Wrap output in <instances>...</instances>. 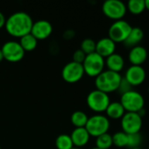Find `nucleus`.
<instances>
[{"mask_svg":"<svg viewBox=\"0 0 149 149\" xmlns=\"http://www.w3.org/2000/svg\"><path fill=\"white\" fill-rule=\"evenodd\" d=\"M72 149H82V148H73Z\"/></svg>","mask_w":149,"mask_h":149,"instance_id":"34","label":"nucleus"},{"mask_svg":"<svg viewBox=\"0 0 149 149\" xmlns=\"http://www.w3.org/2000/svg\"><path fill=\"white\" fill-rule=\"evenodd\" d=\"M131 90H133V86L128 83V81L125 78L122 77V79L120 81V84H119L117 91H119V93L122 95V94H124V93H126Z\"/></svg>","mask_w":149,"mask_h":149,"instance_id":"28","label":"nucleus"},{"mask_svg":"<svg viewBox=\"0 0 149 149\" xmlns=\"http://www.w3.org/2000/svg\"><path fill=\"white\" fill-rule=\"evenodd\" d=\"M91 149H99V148H96V147H95V148H91Z\"/></svg>","mask_w":149,"mask_h":149,"instance_id":"36","label":"nucleus"},{"mask_svg":"<svg viewBox=\"0 0 149 149\" xmlns=\"http://www.w3.org/2000/svg\"><path fill=\"white\" fill-rule=\"evenodd\" d=\"M105 66L107 70L119 73L125 66V59L119 53H113L111 56L105 58Z\"/></svg>","mask_w":149,"mask_h":149,"instance_id":"17","label":"nucleus"},{"mask_svg":"<svg viewBox=\"0 0 149 149\" xmlns=\"http://www.w3.org/2000/svg\"><path fill=\"white\" fill-rule=\"evenodd\" d=\"M89 117L83 111H76L71 114L70 121L76 128L85 127Z\"/></svg>","mask_w":149,"mask_h":149,"instance_id":"21","label":"nucleus"},{"mask_svg":"<svg viewBox=\"0 0 149 149\" xmlns=\"http://www.w3.org/2000/svg\"><path fill=\"white\" fill-rule=\"evenodd\" d=\"M116 44L109 38H103L96 42V52L98 55L106 58L115 53Z\"/></svg>","mask_w":149,"mask_h":149,"instance_id":"15","label":"nucleus"},{"mask_svg":"<svg viewBox=\"0 0 149 149\" xmlns=\"http://www.w3.org/2000/svg\"><path fill=\"white\" fill-rule=\"evenodd\" d=\"M32 24L33 21L28 13L18 11L6 19L4 28L11 37L20 38L31 32Z\"/></svg>","mask_w":149,"mask_h":149,"instance_id":"1","label":"nucleus"},{"mask_svg":"<svg viewBox=\"0 0 149 149\" xmlns=\"http://www.w3.org/2000/svg\"><path fill=\"white\" fill-rule=\"evenodd\" d=\"M112 136V144L117 148H124L127 146L128 134L124 133L123 131L116 132Z\"/></svg>","mask_w":149,"mask_h":149,"instance_id":"25","label":"nucleus"},{"mask_svg":"<svg viewBox=\"0 0 149 149\" xmlns=\"http://www.w3.org/2000/svg\"><path fill=\"white\" fill-rule=\"evenodd\" d=\"M102 11L105 17L118 21L121 20L126 14V4L120 0H106L102 5Z\"/></svg>","mask_w":149,"mask_h":149,"instance_id":"7","label":"nucleus"},{"mask_svg":"<svg viewBox=\"0 0 149 149\" xmlns=\"http://www.w3.org/2000/svg\"><path fill=\"white\" fill-rule=\"evenodd\" d=\"M84 71V74L91 78L97 77L101 72L105 71V61L103 57L97 52L86 55L83 63L82 64Z\"/></svg>","mask_w":149,"mask_h":149,"instance_id":"5","label":"nucleus"},{"mask_svg":"<svg viewBox=\"0 0 149 149\" xmlns=\"http://www.w3.org/2000/svg\"><path fill=\"white\" fill-rule=\"evenodd\" d=\"M121 79L122 76L120 73L105 70L95 78L96 89L107 94L116 92L119 88Z\"/></svg>","mask_w":149,"mask_h":149,"instance_id":"2","label":"nucleus"},{"mask_svg":"<svg viewBox=\"0 0 149 149\" xmlns=\"http://www.w3.org/2000/svg\"><path fill=\"white\" fill-rule=\"evenodd\" d=\"M127 10L133 15H141L145 10V0H130L126 4Z\"/></svg>","mask_w":149,"mask_h":149,"instance_id":"22","label":"nucleus"},{"mask_svg":"<svg viewBox=\"0 0 149 149\" xmlns=\"http://www.w3.org/2000/svg\"><path fill=\"white\" fill-rule=\"evenodd\" d=\"M112 146V136L108 133L96 138V148H97L110 149Z\"/></svg>","mask_w":149,"mask_h":149,"instance_id":"24","label":"nucleus"},{"mask_svg":"<svg viewBox=\"0 0 149 149\" xmlns=\"http://www.w3.org/2000/svg\"><path fill=\"white\" fill-rule=\"evenodd\" d=\"M86 102L90 110L97 113H101L105 112L111 100L109 94L95 89L88 94Z\"/></svg>","mask_w":149,"mask_h":149,"instance_id":"6","label":"nucleus"},{"mask_svg":"<svg viewBox=\"0 0 149 149\" xmlns=\"http://www.w3.org/2000/svg\"><path fill=\"white\" fill-rule=\"evenodd\" d=\"M70 138L72 140L74 148H81L88 144L90 141V134L85 129V127L75 128L70 134Z\"/></svg>","mask_w":149,"mask_h":149,"instance_id":"16","label":"nucleus"},{"mask_svg":"<svg viewBox=\"0 0 149 149\" xmlns=\"http://www.w3.org/2000/svg\"><path fill=\"white\" fill-rule=\"evenodd\" d=\"M111 127L110 120L101 113H97L88 119L85 129L91 137H98L104 134L108 133Z\"/></svg>","mask_w":149,"mask_h":149,"instance_id":"3","label":"nucleus"},{"mask_svg":"<svg viewBox=\"0 0 149 149\" xmlns=\"http://www.w3.org/2000/svg\"><path fill=\"white\" fill-rule=\"evenodd\" d=\"M52 32H53V26L51 23L47 20L41 19L33 22L30 33L37 40H44L49 38Z\"/></svg>","mask_w":149,"mask_h":149,"instance_id":"13","label":"nucleus"},{"mask_svg":"<svg viewBox=\"0 0 149 149\" xmlns=\"http://www.w3.org/2000/svg\"><path fill=\"white\" fill-rule=\"evenodd\" d=\"M4 60V57H3V53L1 52V49H0V62Z\"/></svg>","mask_w":149,"mask_h":149,"instance_id":"33","label":"nucleus"},{"mask_svg":"<svg viewBox=\"0 0 149 149\" xmlns=\"http://www.w3.org/2000/svg\"><path fill=\"white\" fill-rule=\"evenodd\" d=\"M141 142H142V136L140 133L133 134H128V141H127L126 147L130 149L140 148Z\"/></svg>","mask_w":149,"mask_h":149,"instance_id":"27","label":"nucleus"},{"mask_svg":"<svg viewBox=\"0 0 149 149\" xmlns=\"http://www.w3.org/2000/svg\"><path fill=\"white\" fill-rule=\"evenodd\" d=\"M132 25L126 20H118L112 24L109 28L108 35L115 44L124 43L132 30Z\"/></svg>","mask_w":149,"mask_h":149,"instance_id":"8","label":"nucleus"},{"mask_svg":"<svg viewBox=\"0 0 149 149\" xmlns=\"http://www.w3.org/2000/svg\"><path fill=\"white\" fill-rule=\"evenodd\" d=\"M145 7L149 10V0H145Z\"/></svg>","mask_w":149,"mask_h":149,"instance_id":"32","label":"nucleus"},{"mask_svg":"<svg viewBox=\"0 0 149 149\" xmlns=\"http://www.w3.org/2000/svg\"><path fill=\"white\" fill-rule=\"evenodd\" d=\"M148 149H149V146H148Z\"/></svg>","mask_w":149,"mask_h":149,"instance_id":"39","label":"nucleus"},{"mask_svg":"<svg viewBox=\"0 0 149 149\" xmlns=\"http://www.w3.org/2000/svg\"><path fill=\"white\" fill-rule=\"evenodd\" d=\"M124 78L133 87L139 86L146 80L147 72L141 65H131L126 71Z\"/></svg>","mask_w":149,"mask_h":149,"instance_id":"12","label":"nucleus"},{"mask_svg":"<svg viewBox=\"0 0 149 149\" xmlns=\"http://www.w3.org/2000/svg\"><path fill=\"white\" fill-rule=\"evenodd\" d=\"M0 149H1V147H0Z\"/></svg>","mask_w":149,"mask_h":149,"instance_id":"38","label":"nucleus"},{"mask_svg":"<svg viewBox=\"0 0 149 149\" xmlns=\"http://www.w3.org/2000/svg\"><path fill=\"white\" fill-rule=\"evenodd\" d=\"M148 53L145 47L141 45H136L132 47L128 53V60L132 65H141L146 62Z\"/></svg>","mask_w":149,"mask_h":149,"instance_id":"14","label":"nucleus"},{"mask_svg":"<svg viewBox=\"0 0 149 149\" xmlns=\"http://www.w3.org/2000/svg\"><path fill=\"white\" fill-rule=\"evenodd\" d=\"M5 22H6V18L4 17V15L0 11V29H2L3 27H4L5 25Z\"/></svg>","mask_w":149,"mask_h":149,"instance_id":"30","label":"nucleus"},{"mask_svg":"<svg viewBox=\"0 0 149 149\" xmlns=\"http://www.w3.org/2000/svg\"><path fill=\"white\" fill-rule=\"evenodd\" d=\"M84 76V71L82 64L74 61L67 63L61 70V77L63 80L69 84L80 81Z\"/></svg>","mask_w":149,"mask_h":149,"instance_id":"11","label":"nucleus"},{"mask_svg":"<svg viewBox=\"0 0 149 149\" xmlns=\"http://www.w3.org/2000/svg\"><path fill=\"white\" fill-rule=\"evenodd\" d=\"M119 102L126 113H138L141 109L144 108L145 99L139 92L131 90L121 95Z\"/></svg>","mask_w":149,"mask_h":149,"instance_id":"4","label":"nucleus"},{"mask_svg":"<svg viewBox=\"0 0 149 149\" xmlns=\"http://www.w3.org/2000/svg\"><path fill=\"white\" fill-rule=\"evenodd\" d=\"M132 149H141V148H132Z\"/></svg>","mask_w":149,"mask_h":149,"instance_id":"35","label":"nucleus"},{"mask_svg":"<svg viewBox=\"0 0 149 149\" xmlns=\"http://www.w3.org/2000/svg\"><path fill=\"white\" fill-rule=\"evenodd\" d=\"M122 131L126 134H133L140 133L143 120L137 113H126L120 119Z\"/></svg>","mask_w":149,"mask_h":149,"instance_id":"9","label":"nucleus"},{"mask_svg":"<svg viewBox=\"0 0 149 149\" xmlns=\"http://www.w3.org/2000/svg\"><path fill=\"white\" fill-rule=\"evenodd\" d=\"M86 55L93 53L96 52V42L91 38H85L81 43L80 48Z\"/></svg>","mask_w":149,"mask_h":149,"instance_id":"26","label":"nucleus"},{"mask_svg":"<svg viewBox=\"0 0 149 149\" xmlns=\"http://www.w3.org/2000/svg\"><path fill=\"white\" fill-rule=\"evenodd\" d=\"M1 52L3 53L4 59L11 63L20 61L25 56V51L21 47L20 44L14 40L5 42L1 48Z\"/></svg>","mask_w":149,"mask_h":149,"instance_id":"10","label":"nucleus"},{"mask_svg":"<svg viewBox=\"0 0 149 149\" xmlns=\"http://www.w3.org/2000/svg\"><path fill=\"white\" fill-rule=\"evenodd\" d=\"M85 57L86 54L81 49H78L73 54V61L78 64H83L85 59Z\"/></svg>","mask_w":149,"mask_h":149,"instance_id":"29","label":"nucleus"},{"mask_svg":"<svg viewBox=\"0 0 149 149\" xmlns=\"http://www.w3.org/2000/svg\"><path fill=\"white\" fill-rule=\"evenodd\" d=\"M18 43L20 44V45L23 48V50L25 51V52H32L37 47L38 40L31 33H29V34L20 38Z\"/></svg>","mask_w":149,"mask_h":149,"instance_id":"20","label":"nucleus"},{"mask_svg":"<svg viewBox=\"0 0 149 149\" xmlns=\"http://www.w3.org/2000/svg\"><path fill=\"white\" fill-rule=\"evenodd\" d=\"M106 113V117L108 119L112 120H119L121 119L124 114L126 113V111L120 102L119 101H114L111 102L108 106V107L105 110Z\"/></svg>","mask_w":149,"mask_h":149,"instance_id":"18","label":"nucleus"},{"mask_svg":"<svg viewBox=\"0 0 149 149\" xmlns=\"http://www.w3.org/2000/svg\"><path fill=\"white\" fill-rule=\"evenodd\" d=\"M55 147L57 149H72L74 148L70 135L60 134L55 139Z\"/></svg>","mask_w":149,"mask_h":149,"instance_id":"23","label":"nucleus"},{"mask_svg":"<svg viewBox=\"0 0 149 149\" xmlns=\"http://www.w3.org/2000/svg\"><path fill=\"white\" fill-rule=\"evenodd\" d=\"M144 38V31L140 27H133L131 32L129 33L127 38L124 42L125 45L128 47H134L139 45V44L142 41Z\"/></svg>","mask_w":149,"mask_h":149,"instance_id":"19","label":"nucleus"},{"mask_svg":"<svg viewBox=\"0 0 149 149\" xmlns=\"http://www.w3.org/2000/svg\"><path fill=\"white\" fill-rule=\"evenodd\" d=\"M148 94H149V87H148Z\"/></svg>","mask_w":149,"mask_h":149,"instance_id":"37","label":"nucleus"},{"mask_svg":"<svg viewBox=\"0 0 149 149\" xmlns=\"http://www.w3.org/2000/svg\"><path fill=\"white\" fill-rule=\"evenodd\" d=\"M137 113H138V114H139V115H140L141 118H143V117L146 115V113H147V111H146V109H145V108H142V109H141V110H140V111H139Z\"/></svg>","mask_w":149,"mask_h":149,"instance_id":"31","label":"nucleus"}]
</instances>
